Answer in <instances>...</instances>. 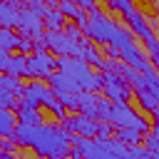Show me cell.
Listing matches in <instances>:
<instances>
[{
  "label": "cell",
  "mask_w": 159,
  "mask_h": 159,
  "mask_svg": "<svg viewBox=\"0 0 159 159\" xmlns=\"http://www.w3.org/2000/svg\"><path fill=\"white\" fill-rule=\"evenodd\" d=\"M144 147H147V152H149V154L159 152V137H157L154 132H149V134L144 137Z\"/></svg>",
  "instance_id": "cell-31"
},
{
  "label": "cell",
  "mask_w": 159,
  "mask_h": 159,
  "mask_svg": "<svg viewBox=\"0 0 159 159\" xmlns=\"http://www.w3.org/2000/svg\"><path fill=\"white\" fill-rule=\"evenodd\" d=\"M142 42H144V47L149 50V55H154V52H159V40H157V35H154V32H152L149 37H144Z\"/></svg>",
  "instance_id": "cell-32"
},
{
  "label": "cell",
  "mask_w": 159,
  "mask_h": 159,
  "mask_svg": "<svg viewBox=\"0 0 159 159\" xmlns=\"http://www.w3.org/2000/svg\"><path fill=\"white\" fill-rule=\"evenodd\" d=\"M84 159H117L112 152H107L104 149V144H102V139H92L89 142V147L84 149Z\"/></svg>",
  "instance_id": "cell-20"
},
{
  "label": "cell",
  "mask_w": 159,
  "mask_h": 159,
  "mask_svg": "<svg viewBox=\"0 0 159 159\" xmlns=\"http://www.w3.org/2000/svg\"><path fill=\"white\" fill-rule=\"evenodd\" d=\"M107 55H109V60H119V47L107 45Z\"/></svg>",
  "instance_id": "cell-36"
},
{
  "label": "cell",
  "mask_w": 159,
  "mask_h": 159,
  "mask_svg": "<svg viewBox=\"0 0 159 159\" xmlns=\"http://www.w3.org/2000/svg\"><path fill=\"white\" fill-rule=\"evenodd\" d=\"M25 97H30V99H35L37 104H42V107H47L52 114H57V117H67L65 112V107L60 104V99H57V94L50 89V84H42V82H30L27 87H25Z\"/></svg>",
  "instance_id": "cell-6"
},
{
  "label": "cell",
  "mask_w": 159,
  "mask_h": 159,
  "mask_svg": "<svg viewBox=\"0 0 159 159\" xmlns=\"http://www.w3.org/2000/svg\"><path fill=\"white\" fill-rule=\"evenodd\" d=\"M107 5H109L112 10H117V12H122L124 17H127L129 12H134V5H132V0H107Z\"/></svg>",
  "instance_id": "cell-25"
},
{
  "label": "cell",
  "mask_w": 159,
  "mask_h": 159,
  "mask_svg": "<svg viewBox=\"0 0 159 159\" xmlns=\"http://www.w3.org/2000/svg\"><path fill=\"white\" fill-rule=\"evenodd\" d=\"M20 37L12 27H0V55H7V52H17V45H20Z\"/></svg>",
  "instance_id": "cell-16"
},
{
  "label": "cell",
  "mask_w": 159,
  "mask_h": 159,
  "mask_svg": "<svg viewBox=\"0 0 159 159\" xmlns=\"http://www.w3.org/2000/svg\"><path fill=\"white\" fill-rule=\"evenodd\" d=\"M139 132L137 129H117L114 127V139L117 142H122L124 147H132V144H139Z\"/></svg>",
  "instance_id": "cell-22"
},
{
  "label": "cell",
  "mask_w": 159,
  "mask_h": 159,
  "mask_svg": "<svg viewBox=\"0 0 159 159\" xmlns=\"http://www.w3.org/2000/svg\"><path fill=\"white\" fill-rule=\"evenodd\" d=\"M99 94L97 92H80V112L82 114H87V117H92V119H97V109H99ZM99 122V119H97Z\"/></svg>",
  "instance_id": "cell-15"
},
{
  "label": "cell",
  "mask_w": 159,
  "mask_h": 159,
  "mask_svg": "<svg viewBox=\"0 0 159 159\" xmlns=\"http://www.w3.org/2000/svg\"><path fill=\"white\" fill-rule=\"evenodd\" d=\"M57 70V60L50 50H37L27 57V77H37V80H47L52 72Z\"/></svg>",
  "instance_id": "cell-7"
},
{
  "label": "cell",
  "mask_w": 159,
  "mask_h": 159,
  "mask_svg": "<svg viewBox=\"0 0 159 159\" xmlns=\"http://www.w3.org/2000/svg\"><path fill=\"white\" fill-rule=\"evenodd\" d=\"M104 122H109L117 129H137L139 134H149L152 132V124L142 114H137L127 102H112V109H109Z\"/></svg>",
  "instance_id": "cell-4"
},
{
  "label": "cell",
  "mask_w": 159,
  "mask_h": 159,
  "mask_svg": "<svg viewBox=\"0 0 159 159\" xmlns=\"http://www.w3.org/2000/svg\"><path fill=\"white\" fill-rule=\"evenodd\" d=\"M62 32H65L67 37H72V40H80V32H82V30H80L77 25H67V27H62Z\"/></svg>",
  "instance_id": "cell-35"
},
{
  "label": "cell",
  "mask_w": 159,
  "mask_h": 159,
  "mask_svg": "<svg viewBox=\"0 0 159 159\" xmlns=\"http://www.w3.org/2000/svg\"><path fill=\"white\" fill-rule=\"evenodd\" d=\"M149 159H159V152H154V154H149Z\"/></svg>",
  "instance_id": "cell-38"
},
{
  "label": "cell",
  "mask_w": 159,
  "mask_h": 159,
  "mask_svg": "<svg viewBox=\"0 0 159 159\" xmlns=\"http://www.w3.org/2000/svg\"><path fill=\"white\" fill-rule=\"evenodd\" d=\"M124 159H149V152H147V147L132 144V147H127V157Z\"/></svg>",
  "instance_id": "cell-27"
},
{
  "label": "cell",
  "mask_w": 159,
  "mask_h": 159,
  "mask_svg": "<svg viewBox=\"0 0 159 159\" xmlns=\"http://www.w3.org/2000/svg\"><path fill=\"white\" fill-rule=\"evenodd\" d=\"M15 147H17V142H15V139H0V152L12 154V152H15Z\"/></svg>",
  "instance_id": "cell-33"
},
{
  "label": "cell",
  "mask_w": 159,
  "mask_h": 159,
  "mask_svg": "<svg viewBox=\"0 0 159 159\" xmlns=\"http://www.w3.org/2000/svg\"><path fill=\"white\" fill-rule=\"evenodd\" d=\"M112 137H114V127H112L109 122H99V124H97L94 139H112Z\"/></svg>",
  "instance_id": "cell-29"
},
{
  "label": "cell",
  "mask_w": 159,
  "mask_h": 159,
  "mask_svg": "<svg viewBox=\"0 0 159 159\" xmlns=\"http://www.w3.org/2000/svg\"><path fill=\"white\" fill-rule=\"evenodd\" d=\"M87 27L82 30L92 42H97V45H112V40L117 37V32H119V27L122 25H117L109 15H104L99 7H94L92 12H87Z\"/></svg>",
  "instance_id": "cell-3"
},
{
  "label": "cell",
  "mask_w": 159,
  "mask_h": 159,
  "mask_svg": "<svg viewBox=\"0 0 159 159\" xmlns=\"http://www.w3.org/2000/svg\"><path fill=\"white\" fill-rule=\"evenodd\" d=\"M134 97H137L139 107H142L147 114H157V112H159V99H157L149 89H139V92H134Z\"/></svg>",
  "instance_id": "cell-18"
},
{
  "label": "cell",
  "mask_w": 159,
  "mask_h": 159,
  "mask_svg": "<svg viewBox=\"0 0 159 159\" xmlns=\"http://www.w3.org/2000/svg\"><path fill=\"white\" fill-rule=\"evenodd\" d=\"M17 144H25L30 147L37 157H45V159H65L70 157V132L62 129L60 124H17L12 137Z\"/></svg>",
  "instance_id": "cell-1"
},
{
  "label": "cell",
  "mask_w": 159,
  "mask_h": 159,
  "mask_svg": "<svg viewBox=\"0 0 159 159\" xmlns=\"http://www.w3.org/2000/svg\"><path fill=\"white\" fill-rule=\"evenodd\" d=\"M37 159H45V157H37Z\"/></svg>",
  "instance_id": "cell-42"
},
{
  "label": "cell",
  "mask_w": 159,
  "mask_h": 159,
  "mask_svg": "<svg viewBox=\"0 0 159 159\" xmlns=\"http://www.w3.org/2000/svg\"><path fill=\"white\" fill-rule=\"evenodd\" d=\"M154 122H157V124H159V112H157V114H154Z\"/></svg>",
  "instance_id": "cell-39"
},
{
  "label": "cell",
  "mask_w": 159,
  "mask_h": 159,
  "mask_svg": "<svg viewBox=\"0 0 159 159\" xmlns=\"http://www.w3.org/2000/svg\"><path fill=\"white\" fill-rule=\"evenodd\" d=\"M17 52H20V55H25V57H30V55L35 52V40L22 35V37H20V45H17Z\"/></svg>",
  "instance_id": "cell-28"
},
{
  "label": "cell",
  "mask_w": 159,
  "mask_h": 159,
  "mask_svg": "<svg viewBox=\"0 0 159 159\" xmlns=\"http://www.w3.org/2000/svg\"><path fill=\"white\" fill-rule=\"evenodd\" d=\"M17 127V114H12V109L0 107V137H12Z\"/></svg>",
  "instance_id": "cell-19"
},
{
  "label": "cell",
  "mask_w": 159,
  "mask_h": 159,
  "mask_svg": "<svg viewBox=\"0 0 159 159\" xmlns=\"http://www.w3.org/2000/svg\"><path fill=\"white\" fill-rule=\"evenodd\" d=\"M157 15H159V5H157Z\"/></svg>",
  "instance_id": "cell-41"
},
{
  "label": "cell",
  "mask_w": 159,
  "mask_h": 159,
  "mask_svg": "<svg viewBox=\"0 0 159 159\" xmlns=\"http://www.w3.org/2000/svg\"><path fill=\"white\" fill-rule=\"evenodd\" d=\"M97 119H92V117H87V114H82V112H75V114H67V117H62V129H67L70 134H80V137H92L94 139V134H97Z\"/></svg>",
  "instance_id": "cell-9"
},
{
  "label": "cell",
  "mask_w": 159,
  "mask_h": 159,
  "mask_svg": "<svg viewBox=\"0 0 159 159\" xmlns=\"http://www.w3.org/2000/svg\"><path fill=\"white\" fill-rule=\"evenodd\" d=\"M42 42H45V47H47L52 55H60V57H80V55H82L80 40L67 37L62 30H45Z\"/></svg>",
  "instance_id": "cell-5"
},
{
  "label": "cell",
  "mask_w": 159,
  "mask_h": 159,
  "mask_svg": "<svg viewBox=\"0 0 159 159\" xmlns=\"http://www.w3.org/2000/svg\"><path fill=\"white\" fill-rule=\"evenodd\" d=\"M47 84H50V89H52L55 94H70V92H80L77 82H75L70 75L60 72V70H55V72L47 77Z\"/></svg>",
  "instance_id": "cell-12"
},
{
  "label": "cell",
  "mask_w": 159,
  "mask_h": 159,
  "mask_svg": "<svg viewBox=\"0 0 159 159\" xmlns=\"http://www.w3.org/2000/svg\"><path fill=\"white\" fill-rule=\"evenodd\" d=\"M0 75H15V77L27 75V57L20 52L0 55Z\"/></svg>",
  "instance_id": "cell-11"
},
{
  "label": "cell",
  "mask_w": 159,
  "mask_h": 159,
  "mask_svg": "<svg viewBox=\"0 0 159 159\" xmlns=\"http://www.w3.org/2000/svg\"><path fill=\"white\" fill-rule=\"evenodd\" d=\"M152 2H157V5H159V0H152Z\"/></svg>",
  "instance_id": "cell-40"
},
{
  "label": "cell",
  "mask_w": 159,
  "mask_h": 159,
  "mask_svg": "<svg viewBox=\"0 0 159 159\" xmlns=\"http://www.w3.org/2000/svg\"><path fill=\"white\" fill-rule=\"evenodd\" d=\"M57 67H60V72L70 75V77L77 82L80 92H99V89L104 87L102 72H94V70H92L84 60H80V57H60V60H57Z\"/></svg>",
  "instance_id": "cell-2"
},
{
  "label": "cell",
  "mask_w": 159,
  "mask_h": 159,
  "mask_svg": "<svg viewBox=\"0 0 159 159\" xmlns=\"http://www.w3.org/2000/svg\"><path fill=\"white\" fill-rule=\"evenodd\" d=\"M60 12H62L65 17H70L80 30H84V27H87V20H89V17H87V12H84L82 7H77L72 0H60Z\"/></svg>",
  "instance_id": "cell-13"
},
{
  "label": "cell",
  "mask_w": 159,
  "mask_h": 159,
  "mask_svg": "<svg viewBox=\"0 0 159 159\" xmlns=\"http://www.w3.org/2000/svg\"><path fill=\"white\" fill-rule=\"evenodd\" d=\"M17 124H27V127L42 124V117H40L37 109H20V112H17Z\"/></svg>",
  "instance_id": "cell-23"
},
{
  "label": "cell",
  "mask_w": 159,
  "mask_h": 159,
  "mask_svg": "<svg viewBox=\"0 0 159 159\" xmlns=\"http://www.w3.org/2000/svg\"><path fill=\"white\" fill-rule=\"evenodd\" d=\"M72 2H75L77 7H82L84 12H92V10L97 7V0H72Z\"/></svg>",
  "instance_id": "cell-34"
},
{
  "label": "cell",
  "mask_w": 159,
  "mask_h": 159,
  "mask_svg": "<svg viewBox=\"0 0 159 159\" xmlns=\"http://www.w3.org/2000/svg\"><path fill=\"white\" fill-rule=\"evenodd\" d=\"M149 62H152V67L159 72V52H154V55H149Z\"/></svg>",
  "instance_id": "cell-37"
},
{
  "label": "cell",
  "mask_w": 159,
  "mask_h": 159,
  "mask_svg": "<svg viewBox=\"0 0 159 159\" xmlns=\"http://www.w3.org/2000/svg\"><path fill=\"white\" fill-rule=\"evenodd\" d=\"M17 27H20V32L25 37H32V40H42V35H45V20L37 12H32L30 7H22L20 10Z\"/></svg>",
  "instance_id": "cell-10"
},
{
  "label": "cell",
  "mask_w": 159,
  "mask_h": 159,
  "mask_svg": "<svg viewBox=\"0 0 159 159\" xmlns=\"http://www.w3.org/2000/svg\"><path fill=\"white\" fill-rule=\"evenodd\" d=\"M102 80H104L102 92H104V97H107L109 102H127V99L134 94V89L127 84V80H122V77L114 75V72H102Z\"/></svg>",
  "instance_id": "cell-8"
},
{
  "label": "cell",
  "mask_w": 159,
  "mask_h": 159,
  "mask_svg": "<svg viewBox=\"0 0 159 159\" xmlns=\"http://www.w3.org/2000/svg\"><path fill=\"white\" fill-rule=\"evenodd\" d=\"M144 80H147V89L159 99V72H157V70H152V72H147V75H144Z\"/></svg>",
  "instance_id": "cell-26"
},
{
  "label": "cell",
  "mask_w": 159,
  "mask_h": 159,
  "mask_svg": "<svg viewBox=\"0 0 159 159\" xmlns=\"http://www.w3.org/2000/svg\"><path fill=\"white\" fill-rule=\"evenodd\" d=\"M60 104L70 112H80V92H70V94H57Z\"/></svg>",
  "instance_id": "cell-24"
},
{
  "label": "cell",
  "mask_w": 159,
  "mask_h": 159,
  "mask_svg": "<svg viewBox=\"0 0 159 159\" xmlns=\"http://www.w3.org/2000/svg\"><path fill=\"white\" fill-rule=\"evenodd\" d=\"M65 27V15L60 12V7H50V12L45 15V30H62Z\"/></svg>",
  "instance_id": "cell-21"
},
{
  "label": "cell",
  "mask_w": 159,
  "mask_h": 159,
  "mask_svg": "<svg viewBox=\"0 0 159 159\" xmlns=\"http://www.w3.org/2000/svg\"><path fill=\"white\" fill-rule=\"evenodd\" d=\"M127 27H129V32L134 35V37H149L152 35V27H149V22H147V17L142 15V12H129L127 15Z\"/></svg>",
  "instance_id": "cell-14"
},
{
  "label": "cell",
  "mask_w": 159,
  "mask_h": 159,
  "mask_svg": "<svg viewBox=\"0 0 159 159\" xmlns=\"http://www.w3.org/2000/svg\"><path fill=\"white\" fill-rule=\"evenodd\" d=\"M65 159H70V157H65Z\"/></svg>",
  "instance_id": "cell-43"
},
{
  "label": "cell",
  "mask_w": 159,
  "mask_h": 159,
  "mask_svg": "<svg viewBox=\"0 0 159 159\" xmlns=\"http://www.w3.org/2000/svg\"><path fill=\"white\" fill-rule=\"evenodd\" d=\"M27 7H30L32 12H37L42 20H45V15L50 12V7H47V2H45V0H27Z\"/></svg>",
  "instance_id": "cell-30"
},
{
  "label": "cell",
  "mask_w": 159,
  "mask_h": 159,
  "mask_svg": "<svg viewBox=\"0 0 159 159\" xmlns=\"http://www.w3.org/2000/svg\"><path fill=\"white\" fill-rule=\"evenodd\" d=\"M20 10L12 7L7 0H0V27H17Z\"/></svg>",
  "instance_id": "cell-17"
}]
</instances>
